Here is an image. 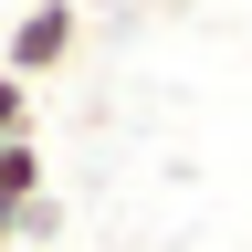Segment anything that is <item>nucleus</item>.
Returning <instances> with one entry per match:
<instances>
[{"label":"nucleus","instance_id":"nucleus-4","mask_svg":"<svg viewBox=\"0 0 252 252\" xmlns=\"http://www.w3.org/2000/svg\"><path fill=\"white\" fill-rule=\"evenodd\" d=\"M0 137H32V84L0 63Z\"/></svg>","mask_w":252,"mask_h":252},{"label":"nucleus","instance_id":"nucleus-1","mask_svg":"<svg viewBox=\"0 0 252 252\" xmlns=\"http://www.w3.org/2000/svg\"><path fill=\"white\" fill-rule=\"evenodd\" d=\"M74 42H84V11H74V0H21L0 63H11L21 84H42V74H63V63H74Z\"/></svg>","mask_w":252,"mask_h":252},{"label":"nucleus","instance_id":"nucleus-5","mask_svg":"<svg viewBox=\"0 0 252 252\" xmlns=\"http://www.w3.org/2000/svg\"><path fill=\"white\" fill-rule=\"evenodd\" d=\"M0 252H11V210H0Z\"/></svg>","mask_w":252,"mask_h":252},{"label":"nucleus","instance_id":"nucleus-3","mask_svg":"<svg viewBox=\"0 0 252 252\" xmlns=\"http://www.w3.org/2000/svg\"><path fill=\"white\" fill-rule=\"evenodd\" d=\"M21 242H63V200H53V189L11 210V252H21Z\"/></svg>","mask_w":252,"mask_h":252},{"label":"nucleus","instance_id":"nucleus-6","mask_svg":"<svg viewBox=\"0 0 252 252\" xmlns=\"http://www.w3.org/2000/svg\"><path fill=\"white\" fill-rule=\"evenodd\" d=\"M21 252H63V242H21Z\"/></svg>","mask_w":252,"mask_h":252},{"label":"nucleus","instance_id":"nucleus-2","mask_svg":"<svg viewBox=\"0 0 252 252\" xmlns=\"http://www.w3.org/2000/svg\"><path fill=\"white\" fill-rule=\"evenodd\" d=\"M42 189H53V158H42V137H0V210L42 200Z\"/></svg>","mask_w":252,"mask_h":252}]
</instances>
